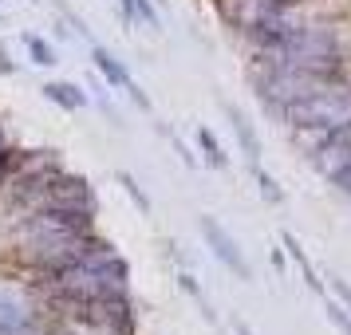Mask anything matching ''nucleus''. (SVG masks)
<instances>
[{
    "mask_svg": "<svg viewBox=\"0 0 351 335\" xmlns=\"http://www.w3.org/2000/svg\"><path fill=\"white\" fill-rule=\"evenodd\" d=\"M119 182H123V186H127V193L134 197V201H138V209H143V213H150V197H146L138 186H134V177H130V174H119Z\"/></svg>",
    "mask_w": 351,
    "mask_h": 335,
    "instance_id": "nucleus-9",
    "label": "nucleus"
},
{
    "mask_svg": "<svg viewBox=\"0 0 351 335\" xmlns=\"http://www.w3.org/2000/svg\"><path fill=\"white\" fill-rule=\"evenodd\" d=\"M44 91H48V99H51V103H64L67 111H80L83 103H87V99H83L80 91H75V87H67V83H48Z\"/></svg>",
    "mask_w": 351,
    "mask_h": 335,
    "instance_id": "nucleus-5",
    "label": "nucleus"
},
{
    "mask_svg": "<svg viewBox=\"0 0 351 335\" xmlns=\"http://www.w3.org/2000/svg\"><path fill=\"white\" fill-rule=\"evenodd\" d=\"M288 119L296 127H324L335 130L351 123V95H332V91H312V95L288 103Z\"/></svg>",
    "mask_w": 351,
    "mask_h": 335,
    "instance_id": "nucleus-1",
    "label": "nucleus"
},
{
    "mask_svg": "<svg viewBox=\"0 0 351 335\" xmlns=\"http://www.w3.org/2000/svg\"><path fill=\"white\" fill-rule=\"evenodd\" d=\"M332 288L339 292V296H343V303L351 308V284H348V280H343V276H332Z\"/></svg>",
    "mask_w": 351,
    "mask_h": 335,
    "instance_id": "nucleus-12",
    "label": "nucleus"
},
{
    "mask_svg": "<svg viewBox=\"0 0 351 335\" xmlns=\"http://www.w3.org/2000/svg\"><path fill=\"white\" fill-rule=\"evenodd\" d=\"M24 44H28V51L36 55V64H56V55H51V48L40 40V36H24Z\"/></svg>",
    "mask_w": 351,
    "mask_h": 335,
    "instance_id": "nucleus-7",
    "label": "nucleus"
},
{
    "mask_svg": "<svg viewBox=\"0 0 351 335\" xmlns=\"http://www.w3.org/2000/svg\"><path fill=\"white\" fill-rule=\"evenodd\" d=\"M202 233H206L209 249L217 253V260H225V264H229V269L237 272L241 280H249V264H245V256H241V249L233 245V237L225 233L221 225L213 221V217H202Z\"/></svg>",
    "mask_w": 351,
    "mask_h": 335,
    "instance_id": "nucleus-2",
    "label": "nucleus"
},
{
    "mask_svg": "<svg viewBox=\"0 0 351 335\" xmlns=\"http://www.w3.org/2000/svg\"><path fill=\"white\" fill-rule=\"evenodd\" d=\"M0 174H4V138H0Z\"/></svg>",
    "mask_w": 351,
    "mask_h": 335,
    "instance_id": "nucleus-13",
    "label": "nucleus"
},
{
    "mask_svg": "<svg viewBox=\"0 0 351 335\" xmlns=\"http://www.w3.org/2000/svg\"><path fill=\"white\" fill-rule=\"evenodd\" d=\"M285 245H288V253H292V260L300 264V272H304V276H308V284H312V288H319L316 272H312V264H308V256L300 253V245H296V237H288V233H285Z\"/></svg>",
    "mask_w": 351,
    "mask_h": 335,
    "instance_id": "nucleus-6",
    "label": "nucleus"
},
{
    "mask_svg": "<svg viewBox=\"0 0 351 335\" xmlns=\"http://www.w3.org/2000/svg\"><path fill=\"white\" fill-rule=\"evenodd\" d=\"M197 142L206 146V154H209V162H213V166H225V154H221V146H217V138H213L209 130H197Z\"/></svg>",
    "mask_w": 351,
    "mask_h": 335,
    "instance_id": "nucleus-8",
    "label": "nucleus"
},
{
    "mask_svg": "<svg viewBox=\"0 0 351 335\" xmlns=\"http://www.w3.org/2000/svg\"><path fill=\"white\" fill-rule=\"evenodd\" d=\"M256 177H261V193H265L269 201H285V193L276 190V182H272L269 174H256Z\"/></svg>",
    "mask_w": 351,
    "mask_h": 335,
    "instance_id": "nucleus-11",
    "label": "nucleus"
},
{
    "mask_svg": "<svg viewBox=\"0 0 351 335\" xmlns=\"http://www.w3.org/2000/svg\"><path fill=\"white\" fill-rule=\"evenodd\" d=\"M328 316H332V323H335V327H339L343 335H351V316L343 312V308H339V303H328Z\"/></svg>",
    "mask_w": 351,
    "mask_h": 335,
    "instance_id": "nucleus-10",
    "label": "nucleus"
},
{
    "mask_svg": "<svg viewBox=\"0 0 351 335\" xmlns=\"http://www.w3.org/2000/svg\"><path fill=\"white\" fill-rule=\"evenodd\" d=\"M51 201L64 209H87L91 206V193H87V186H83L80 177H51Z\"/></svg>",
    "mask_w": 351,
    "mask_h": 335,
    "instance_id": "nucleus-3",
    "label": "nucleus"
},
{
    "mask_svg": "<svg viewBox=\"0 0 351 335\" xmlns=\"http://www.w3.org/2000/svg\"><path fill=\"white\" fill-rule=\"evenodd\" d=\"M229 119H233V130H237V138H241V146H245V154L256 162V154H261V146H256V134L249 130V123H245V114L237 111V107H229Z\"/></svg>",
    "mask_w": 351,
    "mask_h": 335,
    "instance_id": "nucleus-4",
    "label": "nucleus"
}]
</instances>
